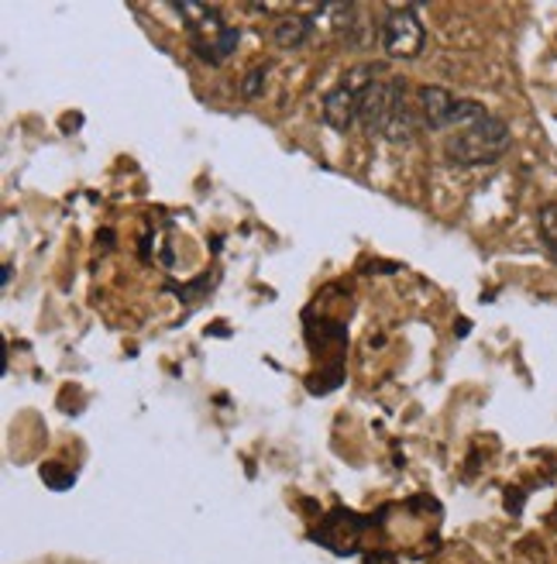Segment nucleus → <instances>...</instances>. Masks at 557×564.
I'll return each instance as SVG.
<instances>
[{"mask_svg": "<svg viewBox=\"0 0 557 564\" xmlns=\"http://www.w3.org/2000/svg\"><path fill=\"white\" fill-rule=\"evenodd\" d=\"M358 121L365 124L369 134L389 138V141H406L416 131L413 107L406 104V83L396 76H385L382 69L365 83L361 90V115Z\"/></svg>", "mask_w": 557, "mask_h": 564, "instance_id": "nucleus-1", "label": "nucleus"}, {"mask_svg": "<svg viewBox=\"0 0 557 564\" xmlns=\"http://www.w3.org/2000/svg\"><path fill=\"white\" fill-rule=\"evenodd\" d=\"M510 145H513L510 124L495 115H485L482 121L455 131L448 141H444V155H448L455 165L479 169V165H495L510 152Z\"/></svg>", "mask_w": 557, "mask_h": 564, "instance_id": "nucleus-2", "label": "nucleus"}, {"mask_svg": "<svg viewBox=\"0 0 557 564\" xmlns=\"http://www.w3.org/2000/svg\"><path fill=\"white\" fill-rule=\"evenodd\" d=\"M173 11H179L186 21V32H189V45H193V52L200 55L204 63H210V66H220L225 59H231L234 55V48H238V42H241V32L234 24H228L225 18H220V11L217 8H210V4H173Z\"/></svg>", "mask_w": 557, "mask_h": 564, "instance_id": "nucleus-3", "label": "nucleus"}, {"mask_svg": "<svg viewBox=\"0 0 557 564\" xmlns=\"http://www.w3.org/2000/svg\"><path fill=\"white\" fill-rule=\"evenodd\" d=\"M416 115H421V124L427 131H461L482 121L489 110L479 100L455 97L444 87H421L416 90Z\"/></svg>", "mask_w": 557, "mask_h": 564, "instance_id": "nucleus-4", "label": "nucleus"}, {"mask_svg": "<svg viewBox=\"0 0 557 564\" xmlns=\"http://www.w3.org/2000/svg\"><path fill=\"white\" fill-rule=\"evenodd\" d=\"M379 45L393 59H416L427 45V28L416 4H393L379 21Z\"/></svg>", "mask_w": 557, "mask_h": 564, "instance_id": "nucleus-5", "label": "nucleus"}, {"mask_svg": "<svg viewBox=\"0 0 557 564\" xmlns=\"http://www.w3.org/2000/svg\"><path fill=\"white\" fill-rule=\"evenodd\" d=\"M379 73V66H354L348 69L320 100V118L330 131H351L361 115V90Z\"/></svg>", "mask_w": 557, "mask_h": 564, "instance_id": "nucleus-6", "label": "nucleus"}, {"mask_svg": "<svg viewBox=\"0 0 557 564\" xmlns=\"http://www.w3.org/2000/svg\"><path fill=\"white\" fill-rule=\"evenodd\" d=\"M314 18H306V14H286V18H278L272 24V39L278 48H303L306 42L314 39Z\"/></svg>", "mask_w": 557, "mask_h": 564, "instance_id": "nucleus-7", "label": "nucleus"}, {"mask_svg": "<svg viewBox=\"0 0 557 564\" xmlns=\"http://www.w3.org/2000/svg\"><path fill=\"white\" fill-rule=\"evenodd\" d=\"M537 228H540V241H544L547 259L557 262V204H544L537 210Z\"/></svg>", "mask_w": 557, "mask_h": 564, "instance_id": "nucleus-8", "label": "nucleus"}, {"mask_svg": "<svg viewBox=\"0 0 557 564\" xmlns=\"http://www.w3.org/2000/svg\"><path fill=\"white\" fill-rule=\"evenodd\" d=\"M42 478H45V482H48L55 492H63V489H69V486L76 482V475H73V471H59L55 465H45V468H42Z\"/></svg>", "mask_w": 557, "mask_h": 564, "instance_id": "nucleus-9", "label": "nucleus"}, {"mask_svg": "<svg viewBox=\"0 0 557 564\" xmlns=\"http://www.w3.org/2000/svg\"><path fill=\"white\" fill-rule=\"evenodd\" d=\"M265 79V69L259 66V69H252V73H248V79L241 83V94L244 97H259V83Z\"/></svg>", "mask_w": 557, "mask_h": 564, "instance_id": "nucleus-10", "label": "nucleus"}, {"mask_svg": "<svg viewBox=\"0 0 557 564\" xmlns=\"http://www.w3.org/2000/svg\"><path fill=\"white\" fill-rule=\"evenodd\" d=\"M0 282H4V290H8V282H11V265H4V272H0Z\"/></svg>", "mask_w": 557, "mask_h": 564, "instance_id": "nucleus-11", "label": "nucleus"}]
</instances>
